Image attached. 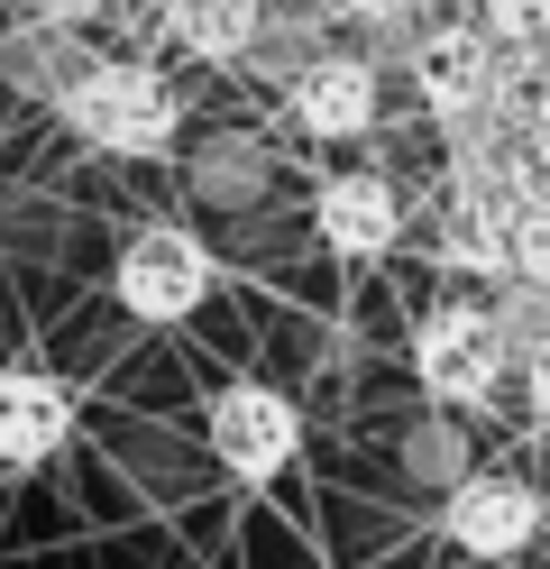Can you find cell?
<instances>
[{"label": "cell", "mask_w": 550, "mask_h": 569, "mask_svg": "<svg viewBox=\"0 0 550 569\" xmlns=\"http://www.w3.org/2000/svg\"><path fill=\"white\" fill-rule=\"evenodd\" d=\"M56 120L101 157H174L183 138V92L157 56H101L83 83L56 101Z\"/></svg>", "instance_id": "cell-1"}, {"label": "cell", "mask_w": 550, "mask_h": 569, "mask_svg": "<svg viewBox=\"0 0 550 569\" xmlns=\"http://www.w3.org/2000/svg\"><path fill=\"white\" fill-rule=\"evenodd\" d=\"M504 377H523V368H513V349L496 331V303L440 295L422 322H413V386H422L440 413H487Z\"/></svg>", "instance_id": "cell-2"}, {"label": "cell", "mask_w": 550, "mask_h": 569, "mask_svg": "<svg viewBox=\"0 0 550 569\" xmlns=\"http://www.w3.org/2000/svg\"><path fill=\"white\" fill-rule=\"evenodd\" d=\"M110 295H120L129 322L174 331V322H193V312L211 303V248L183 221H138L120 239V258H110Z\"/></svg>", "instance_id": "cell-3"}, {"label": "cell", "mask_w": 550, "mask_h": 569, "mask_svg": "<svg viewBox=\"0 0 550 569\" xmlns=\"http://www.w3.org/2000/svg\"><path fill=\"white\" fill-rule=\"evenodd\" d=\"M496 38L477 19H431L422 38H413V56H403V83H413V101H422V120L450 138V129H468V120H487L496 111Z\"/></svg>", "instance_id": "cell-4"}, {"label": "cell", "mask_w": 550, "mask_h": 569, "mask_svg": "<svg viewBox=\"0 0 550 569\" xmlns=\"http://www.w3.org/2000/svg\"><path fill=\"white\" fill-rule=\"evenodd\" d=\"M202 441L211 459L230 469L239 487H276L293 459H303V413H293L284 386H257V377H230L202 413Z\"/></svg>", "instance_id": "cell-5"}, {"label": "cell", "mask_w": 550, "mask_h": 569, "mask_svg": "<svg viewBox=\"0 0 550 569\" xmlns=\"http://www.w3.org/2000/svg\"><path fill=\"white\" fill-rule=\"evenodd\" d=\"M541 523H550L541 487L513 478V469H477L468 487L440 496V542H450L459 560H523L541 542Z\"/></svg>", "instance_id": "cell-6"}, {"label": "cell", "mask_w": 550, "mask_h": 569, "mask_svg": "<svg viewBox=\"0 0 550 569\" xmlns=\"http://www.w3.org/2000/svg\"><path fill=\"white\" fill-rule=\"evenodd\" d=\"M312 239H321L340 267H377V258L403 248V193L386 184L377 166L321 174V184H312Z\"/></svg>", "instance_id": "cell-7"}, {"label": "cell", "mask_w": 550, "mask_h": 569, "mask_svg": "<svg viewBox=\"0 0 550 569\" xmlns=\"http://www.w3.org/2000/svg\"><path fill=\"white\" fill-rule=\"evenodd\" d=\"M284 120L303 138H367L386 120V64L367 47H330L303 83L284 92Z\"/></svg>", "instance_id": "cell-8"}, {"label": "cell", "mask_w": 550, "mask_h": 569, "mask_svg": "<svg viewBox=\"0 0 550 569\" xmlns=\"http://www.w3.org/2000/svg\"><path fill=\"white\" fill-rule=\"evenodd\" d=\"M73 441V386L56 368H0V469H37Z\"/></svg>", "instance_id": "cell-9"}, {"label": "cell", "mask_w": 550, "mask_h": 569, "mask_svg": "<svg viewBox=\"0 0 550 569\" xmlns=\"http://www.w3.org/2000/svg\"><path fill=\"white\" fill-rule=\"evenodd\" d=\"M267 10L276 0H157L166 47H183L193 64H220V74H248L257 38H267Z\"/></svg>", "instance_id": "cell-10"}, {"label": "cell", "mask_w": 550, "mask_h": 569, "mask_svg": "<svg viewBox=\"0 0 550 569\" xmlns=\"http://www.w3.org/2000/svg\"><path fill=\"white\" fill-rule=\"evenodd\" d=\"M92 64H101V56H92L83 38H73V28H10V47H0V83L56 111V101L92 74Z\"/></svg>", "instance_id": "cell-11"}, {"label": "cell", "mask_w": 550, "mask_h": 569, "mask_svg": "<svg viewBox=\"0 0 550 569\" xmlns=\"http://www.w3.org/2000/svg\"><path fill=\"white\" fill-rule=\"evenodd\" d=\"M183 174H193L202 202L248 211L257 193L276 184V148H267V138H248V129H220V138H202V148H193V166H183Z\"/></svg>", "instance_id": "cell-12"}, {"label": "cell", "mask_w": 550, "mask_h": 569, "mask_svg": "<svg viewBox=\"0 0 550 569\" xmlns=\"http://www.w3.org/2000/svg\"><path fill=\"white\" fill-rule=\"evenodd\" d=\"M321 56H330V19L312 10V0H276V10H267V38H257V56H248V74L267 83V92H293Z\"/></svg>", "instance_id": "cell-13"}, {"label": "cell", "mask_w": 550, "mask_h": 569, "mask_svg": "<svg viewBox=\"0 0 550 569\" xmlns=\"http://www.w3.org/2000/svg\"><path fill=\"white\" fill-rule=\"evenodd\" d=\"M431 258L450 267V276L513 284V230H504V211H487V202H459V193H450V221L431 230Z\"/></svg>", "instance_id": "cell-14"}, {"label": "cell", "mask_w": 550, "mask_h": 569, "mask_svg": "<svg viewBox=\"0 0 550 569\" xmlns=\"http://www.w3.org/2000/svg\"><path fill=\"white\" fill-rule=\"evenodd\" d=\"M496 331H504V349H513V368H532V359H550V284H496Z\"/></svg>", "instance_id": "cell-15"}, {"label": "cell", "mask_w": 550, "mask_h": 569, "mask_svg": "<svg viewBox=\"0 0 550 569\" xmlns=\"http://www.w3.org/2000/svg\"><path fill=\"white\" fill-rule=\"evenodd\" d=\"M477 28L504 56H550V0H477Z\"/></svg>", "instance_id": "cell-16"}, {"label": "cell", "mask_w": 550, "mask_h": 569, "mask_svg": "<svg viewBox=\"0 0 550 569\" xmlns=\"http://www.w3.org/2000/svg\"><path fill=\"white\" fill-rule=\"evenodd\" d=\"M403 469H413V478H431L440 496H450V487H468V478H477V469H468V441L450 432V413H440V422H422V432L403 441Z\"/></svg>", "instance_id": "cell-17"}, {"label": "cell", "mask_w": 550, "mask_h": 569, "mask_svg": "<svg viewBox=\"0 0 550 569\" xmlns=\"http://www.w3.org/2000/svg\"><path fill=\"white\" fill-rule=\"evenodd\" d=\"M0 10H10V28H73V38H83V28L110 19L120 0H0Z\"/></svg>", "instance_id": "cell-18"}, {"label": "cell", "mask_w": 550, "mask_h": 569, "mask_svg": "<svg viewBox=\"0 0 550 569\" xmlns=\"http://www.w3.org/2000/svg\"><path fill=\"white\" fill-rule=\"evenodd\" d=\"M523 413L550 432V359H532V368H523Z\"/></svg>", "instance_id": "cell-19"}, {"label": "cell", "mask_w": 550, "mask_h": 569, "mask_svg": "<svg viewBox=\"0 0 550 569\" xmlns=\"http://www.w3.org/2000/svg\"><path fill=\"white\" fill-rule=\"evenodd\" d=\"M0 47H10V10H0Z\"/></svg>", "instance_id": "cell-20"}]
</instances>
